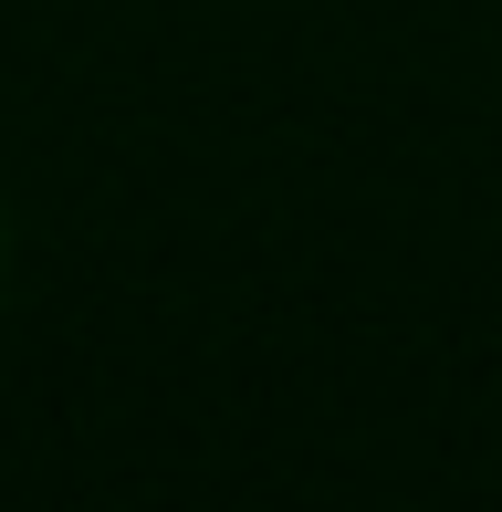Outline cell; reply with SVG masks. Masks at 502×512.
<instances>
[]
</instances>
